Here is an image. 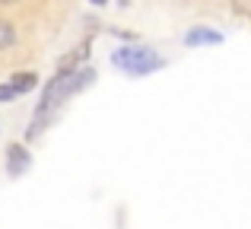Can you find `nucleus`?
I'll return each instance as SVG.
<instances>
[{"label":"nucleus","instance_id":"obj_1","mask_svg":"<svg viewBox=\"0 0 251 229\" xmlns=\"http://www.w3.org/2000/svg\"><path fill=\"white\" fill-rule=\"evenodd\" d=\"M92 80H96V70H92V67L54 74V76H51V83L45 86V93H42V102H38V108H35V121H32V127H29V134H25V137H29V140H32V137H38V134H42L45 118L54 112L64 99H70V96L83 93L86 86H92Z\"/></svg>","mask_w":251,"mask_h":229},{"label":"nucleus","instance_id":"obj_2","mask_svg":"<svg viewBox=\"0 0 251 229\" xmlns=\"http://www.w3.org/2000/svg\"><path fill=\"white\" fill-rule=\"evenodd\" d=\"M111 64H115L118 70H124L127 76H147V74H153V70L166 67V61H162L153 48H143V45H124V48H118L115 54H111Z\"/></svg>","mask_w":251,"mask_h":229},{"label":"nucleus","instance_id":"obj_3","mask_svg":"<svg viewBox=\"0 0 251 229\" xmlns=\"http://www.w3.org/2000/svg\"><path fill=\"white\" fill-rule=\"evenodd\" d=\"M29 166H32L29 150H25L23 143H10V147H6V175L19 178L23 172H29Z\"/></svg>","mask_w":251,"mask_h":229},{"label":"nucleus","instance_id":"obj_4","mask_svg":"<svg viewBox=\"0 0 251 229\" xmlns=\"http://www.w3.org/2000/svg\"><path fill=\"white\" fill-rule=\"evenodd\" d=\"M223 35L213 29H203V25H197V29H191L188 35H184V45H191V48H197V45H220Z\"/></svg>","mask_w":251,"mask_h":229},{"label":"nucleus","instance_id":"obj_5","mask_svg":"<svg viewBox=\"0 0 251 229\" xmlns=\"http://www.w3.org/2000/svg\"><path fill=\"white\" fill-rule=\"evenodd\" d=\"M10 83H13V89H16L19 96H23V93H32V89L38 86V74H32V70H19V74L10 76Z\"/></svg>","mask_w":251,"mask_h":229},{"label":"nucleus","instance_id":"obj_6","mask_svg":"<svg viewBox=\"0 0 251 229\" xmlns=\"http://www.w3.org/2000/svg\"><path fill=\"white\" fill-rule=\"evenodd\" d=\"M13 45H16V29L10 19H0V51L13 48Z\"/></svg>","mask_w":251,"mask_h":229},{"label":"nucleus","instance_id":"obj_7","mask_svg":"<svg viewBox=\"0 0 251 229\" xmlns=\"http://www.w3.org/2000/svg\"><path fill=\"white\" fill-rule=\"evenodd\" d=\"M16 89H13V83H3V86H0V102H13L16 99Z\"/></svg>","mask_w":251,"mask_h":229},{"label":"nucleus","instance_id":"obj_8","mask_svg":"<svg viewBox=\"0 0 251 229\" xmlns=\"http://www.w3.org/2000/svg\"><path fill=\"white\" fill-rule=\"evenodd\" d=\"M89 3H96V6H105V3H108V0H89Z\"/></svg>","mask_w":251,"mask_h":229},{"label":"nucleus","instance_id":"obj_9","mask_svg":"<svg viewBox=\"0 0 251 229\" xmlns=\"http://www.w3.org/2000/svg\"><path fill=\"white\" fill-rule=\"evenodd\" d=\"M0 3H3V6H10V3H19V0H0Z\"/></svg>","mask_w":251,"mask_h":229}]
</instances>
